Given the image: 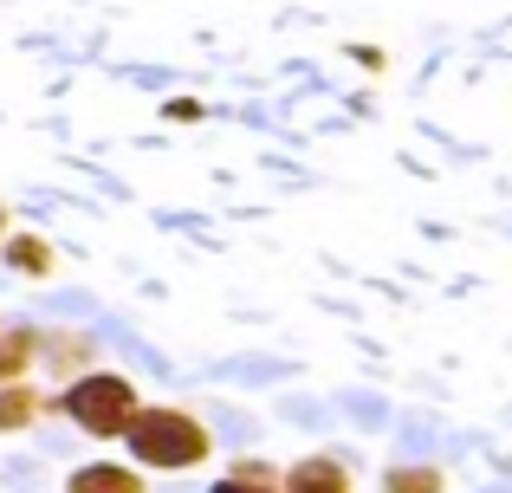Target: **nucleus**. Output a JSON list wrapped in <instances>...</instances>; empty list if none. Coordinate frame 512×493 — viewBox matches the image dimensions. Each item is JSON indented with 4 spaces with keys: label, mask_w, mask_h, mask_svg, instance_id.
Instances as JSON below:
<instances>
[{
    "label": "nucleus",
    "mask_w": 512,
    "mask_h": 493,
    "mask_svg": "<svg viewBox=\"0 0 512 493\" xmlns=\"http://www.w3.org/2000/svg\"><path fill=\"white\" fill-rule=\"evenodd\" d=\"M124 442H130V455H137V468H150V474H188V468H201V461L214 455L208 422L188 416V409H169V403H137L130 409Z\"/></svg>",
    "instance_id": "obj_1"
},
{
    "label": "nucleus",
    "mask_w": 512,
    "mask_h": 493,
    "mask_svg": "<svg viewBox=\"0 0 512 493\" xmlns=\"http://www.w3.org/2000/svg\"><path fill=\"white\" fill-rule=\"evenodd\" d=\"M52 409H65V416H72L91 442H111V435H124L130 409H137V383L117 377V370H98V364H91L85 377L65 383V396Z\"/></svg>",
    "instance_id": "obj_2"
},
{
    "label": "nucleus",
    "mask_w": 512,
    "mask_h": 493,
    "mask_svg": "<svg viewBox=\"0 0 512 493\" xmlns=\"http://www.w3.org/2000/svg\"><path fill=\"white\" fill-rule=\"evenodd\" d=\"M33 364H46L52 377H85L91 364H98V338L91 331H39V357Z\"/></svg>",
    "instance_id": "obj_3"
},
{
    "label": "nucleus",
    "mask_w": 512,
    "mask_h": 493,
    "mask_svg": "<svg viewBox=\"0 0 512 493\" xmlns=\"http://www.w3.org/2000/svg\"><path fill=\"white\" fill-rule=\"evenodd\" d=\"M279 493H350V468L338 455H305L279 474Z\"/></svg>",
    "instance_id": "obj_4"
},
{
    "label": "nucleus",
    "mask_w": 512,
    "mask_h": 493,
    "mask_svg": "<svg viewBox=\"0 0 512 493\" xmlns=\"http://www.w3.org/2000/svg\"><path fill=\"white\" fill-rule=\"evenodd\" d=\"M46 396L39 390H26V383H0V435H20V429H33L39 416H46Z\"/></svg>",
    "instance_id": "obj_5"
},
{
    "label": "nucleus",
    "mask_w": 512,
    "mask_h": 493,
    "mask_svg": "<svg viewBox=\"0 0 512 493\" xmlns=\"http://www.w3.org/2000/svg\"><path fill=\"white\" fill-rule=\"evenodd\" d=\"M65 493H143V468H117V461H98V468H78Z\"/></svg>",
    "instance_id": "obj_6"
},
{
    "label": "nucleus",
    "mask_w": 512,
    "mask_h": 493,
    "mask_svg": "<svg viewBox=\"0 0 512 493\" xmlns=\"http://www.w3.org/2000/svg\"><path fill=\"white\" fill-rule=\"evenodd\" d=\"M0 260H7L13 273H26V279L52 273V247L39 241V234H0Z\"/></svg>",
    "instance_id": "obj_7"
},
{
    "label": "nucleus",
    "mask_w": 512,
    "mask_h": 493,
    "mask_svg": "<svg viewBox=\"0 0 512 493\" xmlns=\"http://www.w3.org/2000/svg\"><path fill=\"white\" fill-rule=\"evenodd\" d=\"M33 357H39V331L33 325L0 331V383H20L26 370H33Z\"/></svg>",
    "instance_id": "obj_8"
},
{
    "label": "nucleus",
    "mask_w": 512,
    "mask_h": 493,
    "mask_svg": "<svg viewBox=\"0 0 512 493\" xmlns=\"http://www.w3.org/2000/svg\"><path fill=\"white\" fill-rule=\"evenodd\" d=\"M383 493H448V474L441 468H389Z\"/></svg>",
    "instance_id": "obj_9"
},
{
    "label": "nucleus",
    "mask_w": 512,
    "mask_h": 493,
    "mask_svg": "<svg viewBox=\"0 0 512 493\" xmlns=\"http://www.w3.org/2000/svg\"><path fill=\"white\" fill-rule=\"evenodd\" d=\"M208 493H279V481H240V474H227V481H214Z\"/></svg>",
    "instance_id": "obj_10"
},
{
    "label": "nucleus",
    "mask_w": 512,
    "mask_h": 493,
    "mask_svg": "<svg viewBox=\"0 0 512 493\" xmlns=\"http://www.w3.org/2000/svg\"><path fill=\"white\" fill-rule=\"evenodd\" d=\"M227 474H240V481H279V468H266V461H234Z\"/></svg>",
    "instance_id": "obj_11"
},
{
    "label": "nucleus",
    "mask_w": 512,
    "mask_h": 493,
    "mask_svg": "<svg viewBox=\"0 0 512 493\" xmlns=\"http://www.w3.org/2000/svg\"><path fill=\"white\" fill-rule=\"evenodd\" d=\"M169 117H175V124H188V117H201V104H195V98H175Z\"/></svg>",
    "instance_id": "obj_12"
},
{
    "label": "nucleus",
    "mask_w": 512,
    "mask_h": 493,
    "mask_svg": "<svg viewBox=\"0 0 512 493\" xmlns=\"http://www.w3.org/2000/svg\"><path fill=\"white\" fill-rule=\"evenodd\" d=\"M0 234H7V208H0Z\"/></svg>",
    "instance_id": "obj_13"
}]
</instances>
